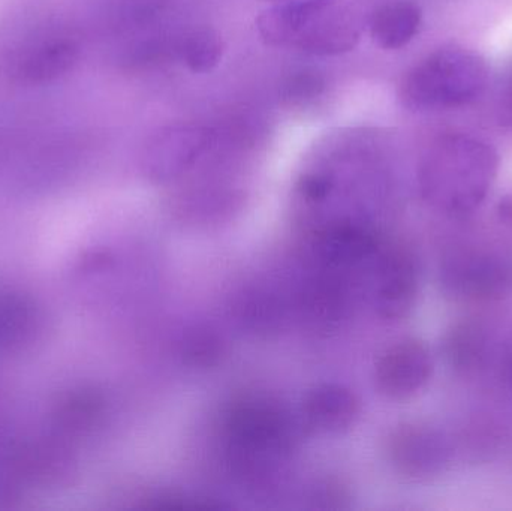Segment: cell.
I'll use <instances>...</instances> for the list:
<instances>
[{
	"label": "cell",
	"mask_w": 512,
	"mask_h": 511,
	"mask_svg": "<svg viewBox=\"0 0 512 511\" xmlns=\"http://www.w3.org/2000/svg\"><path fill=\"white\" fill-rule=\"evenodd\" d=\"M492 144L474 135L448 132L436 138L421 162L424 197L450 216L475 212L486 200L498 174Z\"/></svg>",
	"instance_id": "6da1fadb"
},
{
	"label": "cell",
	"mask_w": 512,
	"mask_h": 511,
	"mask_svg": "<svg viewBox=\"0 0 512 511\" xmlns=\"http://www.w3.org/2000/svg\"><path fill=\"white\" fill-rule=\"evenodd\" d=\"M489 83L480 54L466 48H442L412 66L399 86V98L418 113L459 110L474 104Z\"/></svg>",
	"instance_id": "7a4b0ae2"
},
{
	"label": "cell",
	"mask_w": 512,
	"mask_h": 511,
	"mask_svg": "<svg viewBox=\"0 0 512 511\" xmlns=\"http://www.w3.org/2000/svg\"><path fill=\"white\" fill-rule=\"evenodd\" d=\"M261 32L270 45H292L313 54L342 53L358 39L354 18L328 0L274 6L261 15Z\"/></svg>",
	"instance_id": "3957f363"
},
{
	"label": "cell",
	"mask_w": 512,
	"mask_h": 511,
	"mask_svg": "<svg viewBox=\"0 0 512 511\" xmlns=\"http://www.w3.org/2000/svg\"><path fill=\"white\" fill-rule=\"evenodd\" d=\"M429 350L415 339L397 342L376 363V386L388 398L408 399L417 395L432 377Z\"/></svg>",
	"instance_id": "277c9868"
},
{
	"label": "cell",
	"mask_w": 512,
	"mask_h": 511,
	"mask_svg": "<svg viewBox=\"0 0 512 511\" xmlns=\"http://www.w3.org/2000/svg\"><path fill=\"white\" fill-rule=\"evenodd\" d=\"M391 458L403 474L415 479L435 476L450 461L444 435L426 426L406 425L391 438Z\"/></svg>",
	"instance_id": "5b68a950"
},
{
	"label": "cell",
	"mask_w": 512,
	"mask_h": 511,
	"mask_svg": "<svg viewBox=\"0 0 512 511\" xmlns=\"http://www.w3.org/2000/svg\"><path fill=\"white\" fill-rule=\"evenodd\" d=\"M209 135L198 126L177 125L150 137L144 152L147 171L155 177L182 173L206 147Z\"/></svg>",
	"instance_id": "8992f818"
},
{
	"label": "cell",
	"mask_w": 512,
	"mask_h": 511,
	"mask_svg": "<svg viewBox=\"0 0 512 511\" xmlns=\"http://www.w3.org/2000/svg\"><path fill=\"white\" fill-rule=\"evenodd\" d=\"M78 45L68 38H48L26 48L14 65L15 77L26 84H45L68 74L78 60Z\"/></svg>",
	"instance_id": "52a82bcc"
},
{
	"label": "cell",
	"mask_w": 512,
	"mask_h": 511,
	"mask_svg": "<svg viewBox=\"0 0 512 511\" xmlns=\"http://www.w3.org/2000/svg\"><path fill=\"white\" fill-rule=\"evenodd\" d=\"M417 288V272L411 258L402 252L388 255L381 267L376 299L382 317H405L414 306Z\"/></svg>",
	"instance_id": "ba28073f"
},
{
	"label": "cell",
	"mask_w": 512,
	"mask_h": 511,
	"mask_svg": "<svg viewBox=\"0 0 512 511\" xmlns=\"http://www.w3.org/2000/svg\"><path fill=\"white\" fill-rule=\"evenodd\" d=\"M306 425L318 432L348 431L358 414L360 405L349 390L339 386H321L307 395L303 407Z\"/></svg>",
	"instance_id": "9c48e42d"
},
{
	"label": "cell",
	"mask_w": 512,
	"mask_h": 511,
	"mask_svg": "<svg viewBox=\"0 0 512 511\" xmlns=\"http://www.w3.org/2000/svg\"><path fill=\"white\" fill-rule=\"evenodd\" d=\"M447 284L460 296L489 299L507 287L508 273L490 258H463L447 270Z\"/></svg>",
	"instance_id": "30bf717a"
},
{
	"label": "cell",
	"mask_w": 512,
	"mask_h": 511,
	"mask_svg": "<svg viewBox=\"0 0 512 511\" xmlns=\"http://www.w3.org/2000/svg\"><path fill=\"white\" fill-rule=\"evenodd\" d=\"M420 6L412 2H391L381 6L370 20V35L384 50H399L414 39L420 30Z\"/></svg>",
	"instance_id": "8fae6325"
},
{
	"label": "cell",
	"mask_w": 512,
	"mask_h": 511,
	"mask_svg": "<svg viewBox=\"0 0 512 511\" xmlns=\"http://www.w3.org/2000/svg\"><path fill=\"white\" fill-rule=\"evenodd\" d=\"M376 240L360 227L339 225L319 236L318 251L330 263L357 260L375 251Z\"/></svg>",
	"instance_id": "7c38bea8"
},
{
	"label": "cell",
	"mask_w": 512,
	"mask_h": 511,
	"mask_svg": "<svg viewBox=\"0 0 512 511\" xmlns=\"http://www.w3.org/2000/svg\"><path fill=\"white\" fill-rule=\"evenodd\" d=\"M224 50V39L209 26L189 30L179 44L180 59L195 74H206L216 68Z\"/></svg>",
	"instance_id": "4fadbf2b"
},
{
	"label": "cell",
	"mask_w": 512,
	"mask_h": 511,
	"mask_svg": "<svg viewBox=\"0 0 512 511\" xmlns=\"http://www.w3.org/2000/svg\"><path fill=\"white\" fill-rule=\"evenodd\" d=\"M33 320L32 306L21 297L0 296V342L20 341L30 329Z\"/></svg>",
	"instance_id": "5bb4252c"
},
{
	"label": "cell",
	"mask_w": 512,
	"mask_h": 511,
	"mask_svg": "<svg viewBox=\"0 0 512 511\" xmlns=\"http://www.w3.org/2000/svg\"><path fill=\"white\" fill-rule=\"evenodd\" d=\"M448 354L460 368H471L483 354V338L474 327H457L448 341Z\"/></svg>",
	"instance_id": "9a60e30c"
},
{
	"label": "cell",
	"mask_w": 512,
	"mask_h": 511,
	"mask_svg": "<svg viewBox=\"0 0 512 511\" xmlns=\"http://www.w3.org/2000/svg\"><path fill=\"white\" fill-rule=\"evenodd\" d=\"M322 90H324V80L316 72H298L285 84L283 96L292 104H303L321 95Z\"/></svg>",
	"instance_id": "2e32d148"
},
{
	"label": "cell",
	"mask_w": 512,
	"mask_h": 511,
	"mask_svg": "<svg viewBox=\"0 0 512 511\" xmlns=\"http://www.w3.org/2000/svg\"><path fill=\"white\" fill-rule=\"evenodd\" d=\"M221 348L215 336L207 333H197L189 338L185 345V354L189 359L197 363H210L212 359H218Z\"/></svg>",
	"instance_id": "e0dca14e"
},
{
	"label": "cell",
	"mask_w": 512,
	"mask_h": 511,
	"mask_svg": "<svg viewBox=\"0 0 512 511\" xmlns=\"http://www.w3.org/2000/svg\"><path fill=\"white\" fill-rule=\"evenodd\" d=\"M499 119L512 128V69L499 101Z\"/></svg>",
	"instance_id": "ac0fdd59"
},
{
	"label": "cell",
	"mask_w": 512,
	"mask_h": 511,
	"mask_svg": "<svg viewBox=\"0 0 512 511\" xmlns=\"http://www.w3.org/2000/svg\"><path fill=\"white\" fill-rule=\"evenodd\" d=\"M496 216L504 227L512 230V189L499 198L496 204Z\"/></svg>",
	"instance_id": "d6986e66"
},
{
	"label": "cell",
	"mask_w": 512,
	"mask_h": 511,
	"mask_svg": "<svg viewBox=\"0 0 512 511\" xmlns=\"http://www.w3.org/2000/svg\"><path fill=\"white\" fill-rule=\"evenodd\" d=\"M511 375H512V363H511Z\"/></svg>",
	"instance_id": "ffe728a7"
},
{
	"label": "cell",
	"mask_w": 512,
	"mask_h": 511,
	"mask_svg": "<svg viewBox=\"0 0 512 511\" xmlns=\"http://www.w3.org/2000/svg\"><path fill=\"white\" fill-rule=\"evenodd\" d=\"M277 2H279V0H277ZM280 2H283V0H280Z\"/></svg>",
	"instance_id": "44dd1931"
}]
</instances>
